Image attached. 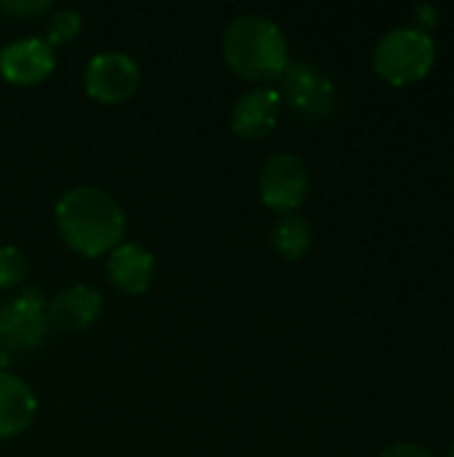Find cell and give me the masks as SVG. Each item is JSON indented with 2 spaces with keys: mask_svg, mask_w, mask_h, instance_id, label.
<instances>
[{
  "mask_svg": "<svg viewBox=\"0 0 454 457\" xmlns=\"http://www.w3.org/2000/svg\"><path fill=\"white\" fill-rule=\"evenodd\" d=\"M37 412V399L32 388L11 375L0 372V439H13L24 434Z\"/></svg>",
  "mask_w": 454,
  "mask_h": 457,
  "instance_id": "cell-12",
  "label": "cell"
},
{
  "mask_svg": "<svg viewBox=\"0 0 454 457\" xmlns=\"http://www.w3.org/2000/svg\"><path fill=\"white\" fill-rule=\"evenodd\" d=\"M273 249L286 257V260H300L308 254V249L313 246V228L305 217L300 214H281L273 225L270 233Z\"/></svg>",
  "mask_w": 454,
  "mask_h": 457,
  "instance_id": "cell-13",
  "label": "cell"
},
{
  "mask_svg": "<svg viewBox=\"0 0 454 457\" xmlns=\"http://www.w3.org/2000/svg\"><path fill=\"white\" fill-rule=\"evenodd\" d=\"M281 115V94L276 88H252L241 94L230 112V129L235 137L244 139H262L268 137Z\"/></svg>",
  "mask_w": 454,
  "mask_h": 457,
  "instance_id": "cell-9",
  "label": "cell"
},
{
  "mask_svg": "<svg viewBox=\"0 0 454 457\" xmlns=\"http://www.w3.org/2000/svg\"><path fill=\"white\" fill-rule=\"evenodd\" d=\"M222 56L227 67L252 83H273L289 67V46L281 27L265 16H238L222 35Z\"/></svg>",
  "mask_w": 454,
  "mask_h": 457,
  "instance_id": "cell-2",
  "label": "cell"
},
{
  "mask_svg": "<svg viewBox=\"0 0 454 457\" xmlns=\"http://www.w3.org/2000/svg\"><path fill=\"white\" fill-rule=\"evenodd\" d=\"M380 457H436L431 450L420 447V445H409V442H401V445H393L388 447Z\"/></svg>",
  "mask_w": 454,
  "mask_h": 457,
  "instance_id": "cell-17",
  "label": "cell"
},
{
  "mask_svg": "<svg viewBox=\"0 0 454 457\" xmlns=\"http://www.w3.org/2000/svg\"><path fill=\"white\" fill-rule=\"evenodd\" d=\"M281 102L292 107L305 120H321L334 112L337 88L334 80L318 70L313 62H289L286 72L281 75Z\"/></svg>",
  "mask_w": 454,
  "mask_h": 457,
  "instance_id": "cell-4",
  "label": "cell"
},
{
  "mask_svg": "<svg viewBox=\"0 0 454 457\" xmlns=\"http://www.w3.org/2000/svg\"><path fill=\"white\" fill-rule=\"evenodd\" d=\"M450 457H454V445H452V450H450Z\"/></svg>",
  "mask_w": 454,
  "mask_h": 457,
  "instance_id": "cell-19",
  "label": "cell"
},
{
  "mask_svg": "<svg viewBox=\"0 0 454 457\" xmlns=\"http://www.w3.org/2000/svg\"><path fill=\"white\" fill-rule=\"evenodd\" d=\"M110 281L126 295H144L153 287L155 257L142 244H118L107 260Z\"/></svg>",
  "mask_w": 454,
  "mask_h": 457,
  "instance_id": "cell-11",
  "label": "cell"
},
{
  "mask_svg": "<svg viewBox=\"0 0 454 457\" xmlns=\"http://www.w3.org/2000/svg\"><path fill=\"white\" fill-rule=\"evenodd\" d=\"M142 83L139 64L123 51H102L86 67V94L102 104H120Z\"/></svg>",
  "mask_w": 454,
  "mask_h": 457,
  "instance_id": "cell-6",
  "label": "cell"
},
{
  "mask_svg": "<svg viewBox=\"0 0 454 457\" xmlns=\"http://www.w3.org/2000/svg\"><path fill=\"white\" fill-rule=\"evenodd\" d=\"M102 308H104L102 295L91 287L78 284V287L62 289L56 297L48 300L45 319H48V327H54V329L83 332L102 316Z\"/></svg>",
  "mask_w": 454,
  "mask_h": 457,
  "instance_id": "cell-10",
  "label": "cell"
},
{
  "mask_svg": "<svg viewBox=\"0 0 454 457\" xmlns=\"http://www.w3.org/2000/svg\"><path fill=\"white\" fill-rule=\"evenodd\" d=\"M27 254L16 246H0V292L24 284L27 278Z\"/></svg>",
  "mask_w": 454,
  "mask_h": 457,
  "instance_id": "cell-15",
  "label": "cell"
},
{
  "mask_svg": "<svg viewBox=\"0 0 454 457\" xmlns=\"http://www.w3.org/2000/svg\"><path fill=\"white\" fill-rule=\"evenodd\" d=\"M308 185V166L292 153H278L268 158L260 171V198L265 206L281 214H292L302 206Z\"/></svg>",
  "mask_w": 454,
  "mask_h": 457,
  "instance_id": "cell-7",
  "label": "cell"
},
{
  "mask_svg": "<svg viewBox=\"0 0 454 457\" xmlns=\"http://www.w3.org/2000/svg\"><path fill=\"white\" fill-rule=\"evenodd\" d=\"M415 13H417V16H425V21H423L425 27H431V24L436 21V8H428V5H420V8H415Z\"/></svg>",
  "mask_w": 454,
  "mask_h": 457,
  "instance_id": "cell-18",
  "label": "cell"
},
{
  "mask_svg": "<svg viewBox=\"0 0 454 457\" xmlns=\"http://www.w3.org/2000/svg\"><path fill=\"white\" fill-rule=\"evenodd\" d=\"M56 67V51L43 37H19L0 51V75L13 86H35Z\"/></svg>",
  "mask_w": 454,
  "mask_h": 457,
  "instance_id": "cell-8",
  "label": "cell"
},
{
  "mask_svg": "<svg viewBox=\"0 0 454 457\" xmlns=\"http://www.w3.org/2000/svg\"><path fill=\"white\" fill-rule=\"evenodd\" d=\"M78 32H80V13L78 11H70V8H62V11H54L51 13L43 40L51 48H56V46L72 43L78 37Z\"/></svg>",
  "mask_w": 454,
  "mask_h": 457,
  "instance_id": "cell-14",
  "label": "cell"
},
{
  "mask_svg": "<svg viewBox=\"0 0 454 457\" xmlns=\"http://www.w3.org/2000/svg\"><path fill=\"white\" fill-rule=\"evenodd\" d=\"M48 332L45 297L35 287H24L13 300L0 305V348L8 353L35 351Z\"/></svg>",
  "mask_w": 454,
  "mask_h": 457,
  "instance_id": "cell-5",
  "label": "cell"
},
{
  "mask_svg": "<svg viewBox=\"0 0 454 457\" xmlns=\"http://www.w3.org/2000/svg\"><path fill=\"white\" fill-rule=\"evenodd\" d=\"M436 62V43L420 27H396L380 37L372 54L375 72L391 86L423 80Z\"/></svg>",
  "mask_w": 454,
  "mask_h": 457,
  "instance_id": "cell-3",
  "label": "cell"
},
{
  "mask_svg": "<svg viewBox=\"0 0 454 457\" xmlns=\"http://www.w3.org/2000/svg\"><path fill=\"white\" fill-rule=\"evenodd\" d=\"M54 217L62 241L83 257H102L123 244L126 236V214L120 204L94 185L67 190L56 201Z\"/></svg>",
  "mask_w": 454,
  "mask_h": 457,
  "instance_id": "cell-1",
  "label": "cell"
},
{
  "mask_svg": "<svg viewBox=\"0 0 454 457\" xmlns=\"http://www.w3.org/2000/svg\"><path fill=\"white\" fill-rule=\"evenodd\" d=\"M51 8L48 0H40V3H0V11L3 13H16V16H37V13H45Z\"/></svg>",
  "mask_w": 454,
  "mask_h": 457,
  "instance_id": "cell-16",
  "label": "cell"
}]
</instances>
